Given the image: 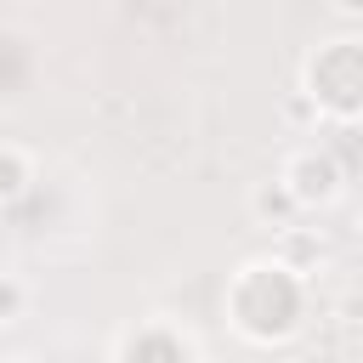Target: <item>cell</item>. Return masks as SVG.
<instances>
[{
	"label": "cell",
	"instance_id": "9c48e42d",
	"mask_svg": "<svg viewBox=\"0 0 363 363\" xmlns=\"http://www.w3.org/2000/svg\"><path fill=\"white\" fill-rule=\"evenodd\" d=\"M0 363H23V357H0Z\"/></svg>",
	"mask_w": 363,
	"mask_h": 363
},
{
	"label": "cell",
	"instance_id": "3957f363",
	"mask_svg": "<svg viewBox=\"0 0 363 363\" xmlns=\"http://www.w3.org/2000/svg\"><path fill=\"white\" fill-rule=\"evenodd\" d=\"M278 182L295 193V204H301V210H318V204H329V199L340 193L346 170H340V159H335V153H323V147H301V153L278 170Z\"/></svg>",
	"mask_w": 363,
	"mask_h": 363
},
{
	"label": "cell",
	"instance_id": "6da1fadb",
	"mask_svg": "<svg viewBox=\"0 0 363 363\" xmlns=\"http://www.w3.org/2000/svg\"><path fill=\"white\" fill-rule=\"evenodd\" d=\"M227 318L250 340H284L301 323V272L289 261H250L233 272Z\"/></svg>",
	"mask_w": 363,
	"mask_h": 363
},
{
	"label": "cell",
	"instance_id": "8992f818",
	"mask_svg": "<svg viewBox=\"0 0 363 363\" xmlns=\"http://www.w3.org/2000/svg\"><path fill=\"white\" fill-rule=\"evenodd\" d=\"M28 182H34L28 153H23V147H11V142H0V204H17V199L28 193Z\"/></svg>",
	"mask_w": 363,
	"mask_h": 363
},
{
	"label": "cell",
	"instance_id": "30bf717a",
	"mask_svg": "<svg viewBox=\"0 0 363 363\" xmlns=\"http://www.w3.org/2000/svg\"><path fill=\"white\" fill-rule=\"evenodd\" d=\"M357 233H363V210H357Z\"/></svg>",
	"mask_w": 363,
	"mask_h": 363
},
{
	"label": "cell",
	"instance_id": "52a82bcc",
	"mask_svg": "<svg viewBox=\"0 0 363 363\" xmlns=\"http://www.w3.org/2000/svg\"><path fill=\"white\" fill-rule=\"evenodd\" d=\"M28 312V284L17 272H0V323H17Z\"/></svg>",
	"mask_w": 363,
	"mask_h": 363
},
{
	"label": "cell",
	"instance_id": "7a4b0ae2",
	"mask_svg": "<svg viewBox=\"0 0 363 363\" xmlns=\"http://www.w3.org/2000/svg\"><path fill=\"white\" fill-rule=\"evenodd\" d=\"M318 113H335V119H352L363 113V40H323L312 57H306V85H301Z\"/></svg>",
	"mask_w": 363,
	"mask_h": 363
},
{
	"label": "cell",
	"instance_id": "5b68a950",
	"mask_svg": "<svg viewBox=\"0 0 363 363\" xmlns=\"http://www.w3.org/2000/svg\"><path fill=\"white\" fill-rule=\"evenodd\" d=\"M250 210H255L261 221H272L278 233H289V227H295V216H301V204H295V193H289L284 182H261V187L250 193Z\"/></svg>",
	"mask_w": 363,
	"mask_h": 363
},
{
	"label": "cell",
	"instance_id": "277c9868",
	"mask_svg": "<svg viewBox=\"0 0 363 363\" xmlns=\"http://www.w3.org/2000/svg\"><path fill=\"white\" fill-rule=\"evenodd\" d=\"M119 357H142V363H193V346L187 335L164 329V323H147V329H130L125 335V352Z\"/></svg>",
	"mask_w": 363,
	"mask_h": 363
},
{
	"label": "cell",
	"instance_id": "ba28073f",
	"mask_svg": "<svg viewBox=\"0 0 363 363\" xmlns=\"http://www.w3.org/2000/svg\"><path fill=\"white\" fill-rule=\"evenodd\" d=\"M335 6H340L346 17H363V0H335Z\"/></svg>",
	"mask_w": 363,
	"mask_h": 363
}]
</instances>
